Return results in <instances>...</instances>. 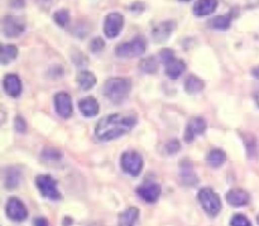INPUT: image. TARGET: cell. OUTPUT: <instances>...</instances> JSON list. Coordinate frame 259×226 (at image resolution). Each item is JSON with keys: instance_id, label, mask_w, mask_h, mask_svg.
Masks as SVG:
<instances>
[{"instance_id": "39", "label": "cell", "mask_w": 259, "mask_h": 226, "mask_svg": "<svg viewBox=\"0 0 259 226\" xmlns=\"http://www.w3.org/2000/svg\"><path fill=\"white\" fill-rule=\"evenodd\" d=\"M252 75L254 76L255 78H258V80H259V66H257V67H255V68H253V70H252Z\"/></svg>"}, {"instance_id": "5", "label": "cell", "mask_w": 259, "mask_h": 226, "mask_svg": "<svg viewBox=\"0 0 259 226\" xmlns=\"http://www.w3.org/2000/svg\"><path fill=\"white\" fill-rule=\"evenodd\" d=\"M35 185L43 197L50 200H61V192L57 190V182L48 174H40L35 178Z\"/></svg>"}, {"instance_id": "22", "label": "cell", "mask_w": 259, "mask_h": 226, "mask_svg": "<svg viewBox=\"0 0 259 226\" xmlns=\"http://www.w3.org/2000/svg\"><path fill=\"white\" fill-rule=\"evenodd\" d=\"M18 56V48L13 44H0V65H9Z\"/></svg>"}, {"instance_id": "1", "label": "cell", "mask_w": 259, "mask_h": 226, "mask_svg": "<svg viewBox=\"0 0 259 226\" xmlns=\"http://www.w3.org/2000/svg\"><path fill=\"white\" fill-rule=\"evenodd\" d=\"M134 114H110L100 119L95 128V135L101 142H110L128 134L137 124Z\"/></svg>"}, {"instance_id": "29", "label": "cell", "mask_w": 259, "mask_h": 226, "mask_svg": "<svg viewBox=\"0 0 259 226\" xmlns=\"http://www.w3.org/2000/svg\"><path fill=\"white\" fill-rule=\"evenodd\" d=\"M227 4L234 5V7H245L250 8L258 4L259 0H224Z\"/></svg>"}, {"instance_id": "37", "label": "cell", "mask_w": 259, "mask_h": 226, "mask_svg": "<svg viewBox=\"0 0 259 226\" xmlns=\"http://www.w3.org/2000/svg\"><path fill=\"white\" fill-rule=\"evenodd\" d=\"M10 5L14 8H23L24 7V0H10Z\"/></svg>"}, {"instance_id": "31", "label": "cell", "mask_w": 259, "mask_h": 226, "mask_svg": "<svg viewBox=\"0 0 259 226\" xmlns=\"http://www.w3.org/2000/svg\"><path fill=\"white\" fill-rule=\"evenodd\" d=\"M104 47H105V42H104L103 38L96 37V38H94L93 40H91V43H90V51H91V52L98 53V52H100V51H103Z\"/></svg>"}, {"instance_id": "30", "label": "cell", "mask_w": 259, "mask_h": 226, "mask_svg": "<svg viewBox=\"0 0 259 226\" xmlns=\"http://www.w3.org/2000/svg\"><path fill=\"white\" fill-rule=\"evenodd\" d=\"M230 226H252L249 220L242 214H237L233 216L232 221H230Z\"/></svg>"}, {"instance_id": "18", "label": "cell", "mask_w": 259, "mask_h": 226, "mask_svg": "<svg viewBox=\"0 0 259 226\" xmlns=\"http://www.w3.org/2000/svg\"><path fill=\"white\" fill-rule=\"evenodd\" d=\"M3 85H4V90L7 91L8 95L13 96V98H18L22 93V81L14 73H9L5 76Z\"/></svg>"}, {"instance_id": "13", "label": "cell", "mask_w": 259, "mask_h": 226, "mask_svg": "<svg viewBox=\"0 0 259 226\" xmlns=\"http://www.w3.org/2000/svg\"><path fill=\"white\" fill-rule=\"evenodd\" d=\"M55 108L60 116L67 119L72 115V100L67 93H60L55 96Z\"/></svg>"}, {"instance_id": "35", "label": "cell", "mask_w": 259, "mask_h": 226, "mask_svg": "<svg viewBox=\"0 0 259 226\" xmlns=\"http://www.w3.org/2000/svg\"><path fill=\"white\" fill-rule=\"evenodd\" d=\"M144 4L143 3H139V2H136L133 3V4L131 5V10H133L134 13H142L144 10Z\"/></svg>"}, {"instance_id": "34", "label": "cell", "mask_w": 259, "mask_h": 226, "mask_svg": "<svg viewBox=\"0 0 259 226\" xmlns=\"http://www.w3.org/2000/svg\"><path fill=\"white\" fill-rule=\"evenodd\" d=\"M14 126L15 129H17V131H19V133H24V131L27 130V123H25V120L22 116H17V118H15Z\"/></svg>"}, {"instance_id": "23", "label": "cell", "mask_w": 259, "mask_h": 226, "mask_svg": "<svg viewBox=\"0 0 259 226\" xmlns=\"http://www.w3.org/2000/svg\"><path fill=\"white\" fill-rule=\"evenodd\" d=\"M77 82L81 90L89 91L96 85V77L90 71H81L77 76Z\"/></svg>"}, {"instance_id": "7", "label": "cell", "mask_w": 259, "mask_h": 226, "mask_svg": "<svg viewBox=\"0 0 259 226\" xmlns=\"http://www.w3.org/2000/svg\"><path fill=\"white\" fill-rule=\"evenodd\" d=\"M25 30V22L23 18L15 15H7L3 19V32L7 37L14 38Z\"/></svg>"}, {"instance_id": "25", "label": "cell", "mask_w": 259, "mask_h": 226, "mask_svg": "<svg viewBox=\"0 0 259 226\" xmlns=\"http://www.w3.org/2000/svg\"><path fill=\"white\" fill-rule=\"evenodd\" d=\"M232 13L227 15H217L209 20V25L210 28H214V29L227 30L229 29L230 24H232Z\"/></svg>"}, {"instance_id": "12", "label": "cell", "mask_w": 259, "mask_h": 226, "mask_svg": "<svg viewBox=\"0 0 259 226\" xmlns=\"http://www.w3.org/2000/svg\"><path fill=\"white\" fill-rule=\"evenodd\" d=\"M180 178L185 186L194 187L199 184V178H197L192 163L189 159H184L182 162H180Z\"/></svg>"}, {"instance_id": "8", "label": "cell", "mask_w": 259, "mask_h": 226, "mask_svg": "<svg viewBox=\"0 0 259 226\" xmlns=\"http://www.w3.org/2000/svg\"><path fill=\"white\" fill-rule=\"evenodd\" d=\"M5 211H7V216L13 221L22 222L28 217L27 207L17 197H12V199L8 200Z\"/></svg>"}, {"instance_id": "15", "label": "cell", "mask_w": 259, "mask_h": 226, "mask_svg": "<svg viewBox=\"0 0 259 226\" xmlns=\"http://www.w3.org/2000/svg\"><path fill=\"white\" fill-rule=\"evenodd\" d=\"M175 29H176V22H174V20H166V22L159 23L153 29V39L157 43L164 42L171 37Z\"/></svg>"}, {"instance_id": "42", "label": "cell", "mask_w": 259, "mask_h": 226, "mask_svg": "<svg viewBox=\"0 0 259 226\" xmlns=\"http://www.w3.org/2000/svg\"><path fill=\"white\" fill-rule=\"evenodd\" d=\"M257 221H258V224H259V215H258V217H257Z\"/></svg>"}, {"instance_id": "17", "label": "cell", "mask_w": 259, "mask_h": 226, "mask_svg": "<svg viewBox=\"0 0 259 226\" xmlns=\"http://www.w3.org/2000/svg\"><path fill=\"white\" fill-rule=\"evenodd\" d=\"M78 109H80L81 114L86 118H93L96 116L100 111V106H99L98 100L93 96H88V98H83L82 100H80L78 103Z\"/></svg>"}, {"instance_id": "32", "label": "cell", "mask_w": 259, "mask_h": 226, "mask_svg": "<svg viewBox=\"0 0 259 226\" xmlns=\"http://www.w3.org/2000/svg\"><path fill=\"white\" fill-rule=\"evenodd\" d=\"M42 157L45 159H48V161H53V159H60L61 157H62V154H61L60 151H57V149H53V148H48L46 149L45 152L42 153Z\"/></svg>"}, {"instance_id": "10", "label": "cell", "mask_w": 259, "mask_h": 226, "mask_svg": "<svg viewBox=\"0 0 259 226\" xmlns=\"http://www.w3.org/2000/svg\"><path fill=\"white\" fill-rule=\"evenodd\" d=\"M206 120L201 116H194V118L190 119L189 124L186 126V130H185V141L186 142H192L197 135H201L206 130Z\"/></svg>"}, {"instance_id": "28", "label": "cell", "mask_w": 259, "mask_h": 226, "mask_svg": "<svg viewBox=\"0 0 259 226\" xmlns=\"http://www.w3.org/2000/svg\"><path fill=\"white\" fill-rule=\"evenodd\" d=\"M53 19H55V22L57 23L60 27L65 28L66 25L70 23V13H68L66 9L57 10V12L53 14Z\"/></svg>"}, {"instance_id": "38", "label": "cell", "mask_w": 259, "mask_h": 226, "mask_svg": "<svg viewBox=\"0 0 259 226\" xmlns=\"http://www.w3.org/2000/svg\"><path fill=\"white\" fill-rule=\"evenodd\" d=\"M5 119H7V113H5L4 109H3L2 106H0V125H2V124L4 123Z\"/></svg>"}, {"instance_id": "11", "label": "cell", "mask_w": 259, "mask_h": 226, "mask_svg": "<svg viewBox=\"0 0 259 226\" xmlns=\"http://www.w3.org/2000/svg\"><path fill=\"white\" fill-rule=\"evenodd\" d=\"M161 186L156 182H146L142 186H139L137 189V194L142 197L146 202L149 204H154V202L158 201L159 196H161Z\"/></svg>"}, {"instance_id": "36", "label": "cell", "mask_w": 259, "mask_h": 226, "mask_svg": "<svg viewBox=\"0 0 259 226\" xmlns=\"http://www.w3.org/2000/svg\"><path fill=\"white\" fill-rule=\"evenodd\" d=\"M33 225L34 226H50V222H48V220L45 219V217H35L34 221H33Z\"/></svg>"}, {"instance_id": "27", "label": "cell", "mask_w": 259, "mask_h": 226, "mask_svg": "<svg viewBox=\"0 0 259 226\" xmlns=\"http://www.w3.org/2000/svg\"><path fill=\"white\" fill-rule=\"evenodd\" d=\"M141 70L146 73H154L158 70V62H157L156 57L151 56V57H147L144 60L141 61V65H139Z\"/></svg>"}, {"instance_id": "19", "label": "cell", "mask_w": 259, "mask_h": 226, "mask_svg": "<svg viewBox=\"0 0 259 226\" xmlns=\"http://www.w3.org/2000/svg\"><path fill=\"white\" fill-rule=\"evenodd\" d=\"M227 201L233 207H242L249 202V195L240 189L230 190L227 194Z\"/></svg>"}, {"instance_id": "21", "label": "cell", "mask_w": 259, "mask_h": 226, "mask_svg": "<svg viewBox=\"0 0 259 226\" xmlns=\"http://www.w3.org/2000/svg\"><path fill=\"white\" fill-rule=\"evenodd\" d=\"M218 8V0H197L194 5V14L205 17L214 13Z\"/></svg>"}, {"instance_id": "26", "label": "cell", "mask_w": 259, "mask_h": 226, "mask_svg": "<svg viewBox=\"0 0 259 226\" xmlns=\"http://www.w3.org/2000/svg\"><path fill=\"white\" fill-rule=\"evenodd\" d=\"M205 83L201 78H199L195 75H190L185 81V90L189 94H197L201 90H204Z\"/></svg>"}, {"instance_id": "14", "label": "cell", "mask_w": 259, "mask_h": 226, "mask_svg": "<svg viewBox=\"0 0 259 226\" xmlns=\"http://www.w3.org/2000/svg\"><path fill=\"white\" fill-rule=\"evenodd\" d=\"M22 174L20 171L15 167H7L2 171V181L7 190H14L19 186Z\"/></svg>"}, {"instance_id": "24", "label": "cell", "mask_w": 259, "mask_h": 226, "mask_svg": "<svg viewBox=\"0 0 259 226\" xmlns=\"http://www.w3.org/2000/svg\"><path fill=\"white\" fill-rule=\"evenodd\" d=\"M206 161L210 167L219 168V167H222L223 164L225 163V161H227V154H225V152L223 151V149L215 148L212 149V151H210V153L207 154Z\"/></svg>"}, {"instance_id": "43", "label": "cell", "mask_w": 259, "mask_h": 226, "mask_svg": "<svg viewBox=\"0 0 259 226\" xmlns=\"http://www.w3.org/2000/svg\"><path fill=\"white\" fill-rule=\"evenodd\" d=\"M91 226H101V225H91Z\"/></svg>"}, {"instance_id": "41", "label": "cell", "mask_w": 259, "mask_h": 226, "mask_svg": "<svg viewBox=\"0 0 259 226\" xmlns=\"http://www.w3.org/2000/svg\"><path fill=\"white\" fill-rule=\"evenodd\" d=\"M180 2H184V3H189V2H191V0H180Z\"/></svg>"}, {"instance_id": "40", "label": "cell", "mask_w": 259, "mask_h": 226, "mask_svg": "<svg viewBox=\"0 0 259 226\" xmlns=\"http://www.w3.org/2000/svg\"><path fill=\"white\" fill-rule=\"evenodd\" d=\"M254 99H255V103H257V105H258V108H259V91H257V93H255Z\"/></svg>"}, {"instance_id": "16", "label": "cell", "mask_w": 259, "mask_h": 226, "mask_svg": "<svg viewBox=\"0 0 259 226\" xmlns=\"http://www.w3.org/2000/svg\"><path fill=\"white\" fill-rule=\"evenodd\" d=\"M163 65H164L166 75L168 76L171 80H176V78H179L180 76L185 72V70H186V63H185L182 60L176 58V56H175L174 58H171L169 61H167L166 63H163Z\"/></svg>"}, {"instance_id": "3", "label": "cell", "mask_w": 259, "mask_h": 226, "mask_svg": "<svg viewBox=\"0 0 259 226\" xmlns=\"http://www.w3.org/2000/svg\"><path fill=\"white\" fill-rule=\"evenodd\" d=\"M197 199H199L202 209L211 216H217L220 210H222V200H220L219 195L214 190L209 189V187L200 190Z\"/></svg>"}, {"instance_id": "20", "label": "cell", "mask_w": 259, "mask_h": 226, "mask_svg": "<svg viewBox=\"0 0 259 226\" xmlns=\"http://www.w3.org/2000/svg\"><path fill=\"white\" fill-rule=\"evenodd\" d=\"M139 210L137 207H129L121 212L118 217V226H138Z\"/></svg>"}, {"instance_id": "2", "label": "cell", "mask_w": 259, "mask_h": 226, "mask_svg": "<svg viewBox=\"0 0 259 226\" xmlns=\"http://www.w3.org/2000/svg\"><path fill=\"white\" fill-rule=\"evenodd\" d=\"M132 90V82L125 77H113L105 81L103 94L113 104H120L129 96Z\"/></svg>"}, {"instance_id": "4", "label": "cell", "mask_w": 259, "mask_h": 226, "mask_svg": "<svg viewBox=\"0 0 259 226\" xmlns=\"http://www.w3.org/2000/svg\"><path fill=\"white\" fill-rule=\"evenodd\" d=\"M146 40L143 37H136L131 42H124L116 46L115 53L118 57L134 58L146 52Z\"/></svg>"}, {"instance_id": "9", "label": "cell", "mask_w": 259, "mask_h": 226, "mask_svg": "<svg viewBox=\"0 0 259 226\" xmlns=\"http://www.w3.org/2000/svg\"><path fill=\"white\" fill-rule=\"evenodd\" d=\"M124 27V17L119 13H110L104 20V33L108 38H115Z\"/></svg>"}, {"instance_id": "6", "label": "cell", "mask_w": 259, "mask_h": 226, "mask_svg": "<svg viewBox=\"0 0 259 226\" xmlns=\"http://www.w3.org/2000/svg\"><path fill=\"white\" fill-rule=\"evenodd\" d=\"M121 168L131 176H138L143 169V158L139 153L134 151H129L123 153L120 159Z\"/></svg>"}, {"instance_id": "33", "label": "cell", "mask_w": 259, "mask_h": 226, "mask_svg": "<svg viewBox=\"0 0 259 226\" xmlns=\"http://www.w3.org/2000/svg\"><path fill=\"white\" fill-rule=\"evenodd\" d=\"M180 148H181V144H180V142L177 139H172V141H169L166 144V152L168 154L177 153L180 151Z\"/></svg>"}]
</instances>
